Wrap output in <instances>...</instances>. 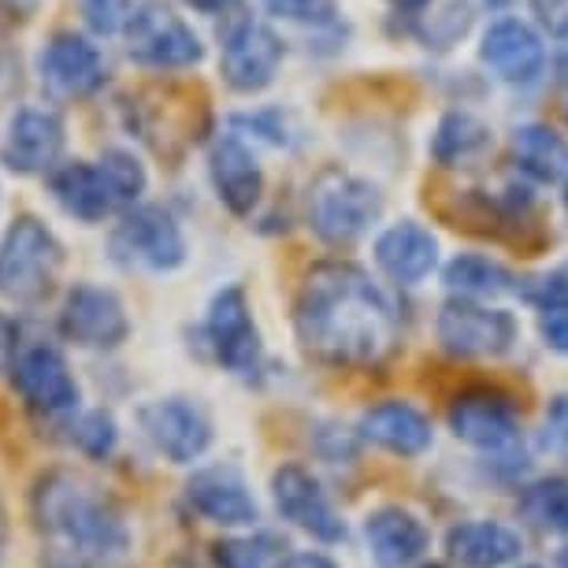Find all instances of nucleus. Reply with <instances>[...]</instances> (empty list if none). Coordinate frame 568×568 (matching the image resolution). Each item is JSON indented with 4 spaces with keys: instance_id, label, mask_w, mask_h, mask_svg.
I'll return each mask as SVG.
<instances>
[{
    "instance_id": "obj_31",
    "label": "nucleus",
    "mask_w": 568,
    "mask_h": 568,
    "mask_svg": "<svg viewBox=\"0 0 568 568\" xmlns=\"http://www.w3.org/2000/svg\"><path fill=\"white\" fill-rule=\"evenodd\" d=\"M115 443H120V432H115L112 413L93 409L74 424V446H79L85 457H93V460L109 457L115 449Z\"/></svg>"
},
{
    "instance_id": "obj_27",
    "label": "nucleus",
    "mask_w": 568,
    "mask_h": 568,
    "mask_svg": "<svg viewBox=\"0 0 568 568\" xmlns=\"http://www.w3.org/2000/svg\"><path fill=\"white\" fill-rule=\"evenodd\" d=\"M443 283L457 297H501V294H517V275L506 264L490 261L479 253H457L454 261L443 267Z\"/></svg>"
},
{
    "instance_id": "obj_46",
    "label": "nucleus",
    "mask_w": 568,
    "mask_h": 568,
    "mask_svg": "<svg viewBox=\"0 0 568 568\" xmlns=\"http://www.w3.org/2000/svg\"><path fill=\"white\" fill-rule=\"evenodd\" d=\"M520 568H539V565H520Z\"/></svg>"
},
{
    "instance_id": "obj_1",
    "label": "nucleus",
    "mask_w": 568,
    "mask_h": 568,
    "mask_svg": "<svg viewBox=\"0 0 568 568\" xmlns=\"http://www.w3.org/2000/svg\"><path fill=\"white\" fill-rule=\"evenodd\" d=\"M294 335L308 361L342 372L383 368L402 349L398 302L349 261L313 264L294 302Z\"/></svg>"
},
{
    "instance_id": "obj_30",
    "label": "nucleus",
    "mask_w": 568,
    "mask_h": 568,
    "mask_svg": "<svg viewBox=\"0 0 568 568\" xmlns=\"http://www.w3.org/2000/svg\"><path fill=\"white\" fill-rule=\"evenodd\" d=\"M98 164L115 197V209H134V201L145 194V168L138 164V156L126 149H109Z\"/></svg>"
},
{
    "instance_id": "obj_47",
    "label": "nucleus",
    "mask_w": 568,
    "mask_h": 568,
    "mask_svg": "<svg viewBox=\"0 0 568 568\" xmlns=\"http://www.w3.org/2000/svg\"><path fill=\"white\" fill-rule=\"evenodd\" d=\"M565 179H568V175H565ZM565 197H568V182H565Z\"/></svg>"
},
{
    "instance_id": "obj_10",
    "label": "nucleus",
    "mask_w": 568,
    "mask_h": 568,
    "mask_svg": "<svg viewBox=\"0 0 568 568\" xmlns=\"http://www.w3.org/2000/svg\"><path fill=\"white\" fill-rule=\"evenodd\" d=\"M272 498L283 520H291L297 531L313 535L316 542H346V520L331 506L324 484L302 465H278L272 471Z\"/></svg>"
},
{
    "instance_id": "obj_43",
    "label": "nucleus",
    "mask_w": 568,
    "mask_h": 568,
    "mask_svg": "<svg viewBox=\"0 0 568 568\" xmlns=\"http://www.w3.org/2000/svg\"><path fill=\"white\" fill-rule=\"evenodd\" d=\"M487 4H490V8H506L509 0H487Z\"/></svg>"
},
{
    "instance_id": "obj_45",
    "label": "nucleus",
    "mask_w": 568,
    "mask_h": 568,
    "mask_svg": "<svg viewBox=\"0 0 568 568\" xmlns=\"http://www.w3.org/2000/svg\"><path fill=\"white\" fill-rule=\"evenodd\" d=\"M416 568H446V565H416Z\"/></svg>"
},
{
    "instance_id": "obj_17",
    "label": "nucleus",
    "mask_w": 568,
    "mask_h": 568,
    "mask_svg": "<svg viewBox=\"0 0 568 568\" xmlns=\"http://www.w3.org/2000/svg\"><path fill=\"white\" fill-rule=\"evenodd\" d=\"M63 153V120L52 109H19L8 123L0 160L16 175H45Z\"/></svg>"
},
{
    "instance_id": "obj_35",
    "label": "nucleus",
    "mask_w": 568,
    "mask_h": 568,
    "mask_svg": "<svg viewBox=\"0 0 568 568\" xmlns=\"http://www.w3.org/2000/svg\"><path fill=\"white\" fill-rule=\"evenodd\" d=\"M542 449L568 457V390L554 394L542 413Z\"/></svg>"
},
{
    "instance_id": "obj_3",
    "label": "nucleus",
    "mask_w": 568,
    "mask_h": 568,
    "mask_svg": "<svg viewBox=\"0 0 568 568\" xmlns=\"http://www.w3.org/2000/svg\"><path fill=\"white\" fill-rule=\"evenodd\" d=\"M383 216V197L368 179L353 175V171L327 168L320 171L308 186L305 197V220L308 231L324 245H353L372 231V223Z\"/></svg>"
},
{
    "instance_id": "obj_2",
    "label": "nucleus",
    "mask_w": 568,
    "mask_h": 568,
    "mask_svg": "<svg viewBox=\"0 0 568 568\" xmlns=\"http://www.w3.org/2000/svg\"><path fill=\"white\" fill-rule=\"evenodd\" d=\"M30 513L45 568H115L131 554L123 509L74 468H52L34 484Z\"/></svg>"
},
{
    "instance_id": "obj_38",
    "label": "nucleus",
    "mask_w": 568,
    "mask_h": 568,
    "mask_svg": "<svg viewBox=\"0 0 568 568\" xmlns=\"http://www.w3.org/2000/svg\"><path fill=\"white\" fill-rule=\"evenodd\" d=\"M16 324L8 316H0V372H8L12 368V361H16Z\"/></svg>"
},
{
    "instance_id": "obj_25",
    "label": "nucleus",
    "mask_w": 568,
    "mask_h": 568,
    "mask_svg": "<svg viewBox=\"0 0 568 568\" xmlns=\"http://www.w3.org/2000/svg\"><path fill=\"white\" fill-rule=\"evenodd\" d=\"M490 149H495L490 126L479 120L476 112H465V109L446 112L432 138V156L443 168H471V164H479Z\"/></svg>"
},
{
    "instance_id": "obj_26",
    "label": "nucleus",
    "mask_w": 568,
    "mask_h": 568,
    "mask_svg": "<svg viewBox=\"0 0 568 568\" xmlns=\"http://www.w3.org/2000/svg\"><path fill=\"white\" fill-rule=\"evenodd\" d=\"M513 160L535 182H557L568 175V142L542 123H524L513 131Z\"/></svg>"
},
{
    "instance_id": "obj_33",
    "label": "nucleus",
    "mask_w": 568,
    "mask_h": 568,
    "mask_svg": "<svg viewBox=\"0 0 568 568\" xmlns=\"http://www.w3.org/2000/svg\"><path fill=\"white\" fill-rule=\"evenodd\" d=\"M79 4H82L85 23L104 38L123 34L126 23H131V16H134V8H138L134 0H79Z\"/></svg>"
},
{
    "instance_id": "obj_12",
    "label": "nucleus",
    "mask_w": 568,
    "mask_h": 568,
    "mask_svg": "<svg viewBox=\"0 0 568 568\" xmlns=\"http://www.w3.org/2000/svg\"><path fill=\"white\" fill-rule=\"evenodd\" d=\"M205 338L209 349L223 368L234 375H253L261 368V331L250 313V297L242 286H223L212 297L205 316Z\"/></svg>"
},
{
    "instance_id": "obj_24",
    "label": "nucleus",
    "mask_w": 568,
    "mask_h": 568,
    "mask_svg": "<svg viewBox=\"0 0 568 568\" xmlns=\"http://www.w3.org/2000/svg\"><path fill=\"white\" fill-rule=\"evenodd\" d=\"M49 190L60 201V209L82 223H98L115 212V197L104 182V171L90 160H71V164L52 168Z\"/></svg>"
},
{
    "instance_id": "obj_34",
    "label": "nucleus",
    "mask_w": 568,
    "mask_h": 568,
    "mask_svg": "<svg viewBox=\"0 0 568 568\" xmlns=\"http://www.w3.org/2000/svg\"><path fill=\"white\" fill-rule=\"evenodd\" d=\"M264 8L291 23H331L338 16V0H264Z\"/></svg>"
},
{
    "instance_id": "obj_14",
    "label": "nucleus",
    "mask_w": 568,
    "mask_h": 568,
    "mask_svg": "<svg viewBox=\"0 0 568 568\" xmlns=\"http://www.w3.org/2000/svg\"><path fill=\"white\" fill-rule=\"evenodd\" d=\"M12 383L27 409L41 416H60L79 405V383L63 361L60 349L52 346H30L12 361Z\"/></svg>"
},
{
    "instance_id": "obj_42",
    "label": "nucleus",
    "mask_w": 568,
    "mask_h": 568,
    "mask_svg": "<svg viewBox=\"0 0 568 568\" xmlns=\"http://www.w3.org/2000/svg\"><path fill=\"white\" fill-rule=\"evenodd\" d=\"M4 546H8V513L0 506V554H4Z\"/></svg>"
},
{
    "instance_id": "obj_28",
    "label": "nucleus",
    "mask_w": 568,
    "mask_h": 568,
    "mask_svg": "<svg viewBox=\"0 0 568 568\" xmlns=\"http://www.w3.org/2000/svg\"><path fill=\"white\" fill-rule=\"evenodd\" d=\"M517 517L539 535H568V479L565 476H542L520 487L517 495Z\"/></svg>"
},
{
    "instance_id": "obj_6",
    "label": "nucleus",
    "mask_w": 568,
    "mask_h": 568,
    "mask_svg": "<svg viewBox=\"0 0 568 568\" xmlns=\"http://www.w3.org/2000/svg\"><path fill=\"white\" fill-rule=\"evenodd\" d=\"M446 424L460 443L484 454H509L520 443L517 402L498 387H468L446 409Z\"/></svg>"
},
{
    "instance_id": "obj_23",
    "label": "nucleus",
    "mask_w": 568,
    "mask_h": 568,
    "mask_svg": "<svg viewBox=\"0 0 568 568\" xmlns=\"http://www.w3.org/2000/svg\"><path fill=\"white\" fill-rule=\"evenodd\" d=\"M446 554L460 568H509L520 561L524 542L501 520H460L446 531Z\"/></svg>"
},
{
    "instance_id": "obj_5",
    "label": "nucleus",
    "mask_w": 568,
    "mask_h": 568,
    "mask_svg": "<svg viewBox=\"0 0 568 568\" xmlns=\"http://www.w3.org/2000/svg\"><path fill=\"white\" fill-rule=\"evenodd\" d=\"M435 338L449 357H506L517 346V320L506 308L479 305L476 297H449L435 316Z\"/></svg>"
},
{
    "instance_id": "obj_39",
    "label": "nucleus",
    "mask_w": 568,
    "mask_h": 568,
    "mask_svg": "<svg viewBox=\"0 0 568 568\" xmlns=\"http://www.w3.org/2000/svg\"><path fill=\"white\" fill-rule=\"evenodd\" d=\"M278 568H338L331 561L327 554H316V550H302V554H286Z\"/></svg>"
},
{
    "instance_id": "obj_44",
    "label": "nucleus",
    "mask_w": 568,
    "mask_h": 568,
    "mask_svg": "<svg viewBox=\"0 0 568 568\" xmlns=\"http://www.w3.org/2000/svg\"><path fill=\"white\" fill-rule=\"evenodd\" d=\"M561 109H565V120H568V90H565V98H561Z\"/></svg>"
},
{
    "instance_id": "obj_37",
    "label": "nucleus",
    "mask_w": 568,
    "mask_h": 568,
    "mask_svg": "<svg viewBox=\"0 0 568 568\" xmlns=\"http://www.w3.org/2000/svg\"><path fill=\"white\" fill-rule=\"evenodd\" d=\"M535 16L554 34H568V0H531Z\"/></svg>"
},
{
    "instance_id": "obj_15",
    "label": "nucleus",
    "mask_w": 568,
    "mask_h": 568,
    "mask_svg": "<svg viewBox=\"0 0 568 568\" xmlns=\"http://www.w3.org/2000/svg\"><path fill=\"white\" fill-rule=\"evenodd\" d=\"M186 501L201 520L220 528H250L261 517L250 484L234 465H209L186 479Z\"/></svg>"
},
{
    "instance_id": "obj_9",
    "label": "nucleus",
    "mask_w": 568,
    "mask_h": 568,
    "mask_svg": "<svg viewBox=\"0 0 568 568\" xmlns=\"http://www.w3.org/2000/svg\"><path fill=\"white\" fill-rule=\"evenodd\" d=\"M220 74L231 90L256 93L275 82L278 63H283V41L261 19H234L220 34Z\"/></svg>"
},
{
    "instance_id": "obj_36",
    "label": "nucleus",
    "mask_w": 568,
    "mask_h": 568,
    "mask_svg": "<svg viewBox=\"0 0 568 568\" xmlns=\"http://www.w3.org/2000/svg\"><path fill=\"white\" fill-rule=\"evenodd\" d=\"M539 338H542L546 349H554V353H561V357H568V305L542 308Z\"/></svg>"
},
{
    "instance_id": "obj_20",
    "label": "nucleus",
    "mask_w": 568,
    "mask_h": 568,
    "mask_svg": "<svg viewBox=\"0 0 568 568\" xmlns=\"http://www.w3.org/2000/svg\"><path fill=\"white\" fill-rule=\"evenodd\" d=\"M209 175H212V186H216L220 201L234 216H250V212L261 205V194H264L261 164H256L253 149L239 142L234 134H223L212 142Z\"/></svg>"
},
{
    "instance_id": "obj_41",
    "label": "nucleus",
    "mask_w": 568,
    "mask_h": 568,
    "mask_svg": "<svg viewBox=\"0 0 568 568\" xmlns=\"http://www.w3.org/2000/svg\"><path fill=\"white\" fill-rule=\"evenodd\" d=\"M390 4L398 8V12H420V8H427L432 0H390Z\"/></svg>"
},
{
    "instance_id": "obj_40",
    "label": "nucleus",
    "mask_w": 568,
    "mask_h": 568,
    "mask_svg": "<svg viewBox=\"0 0 568 568\" xmlns=\"http://www.w3.org/2000/svg\"><path fill=\"white\" fill-rule=\"evenodd\" d=\"M190 4H194L197 12H209V16H227L242 4V0H190Z\"/></svg>"
},
{
    "instance_id": "obj_29",
    "label": "nucleus",
    "mask_w": 568,
    "mask_h": 568,
    "mask_svg": "<svg viewBox=\"0 0 568 568\" xmlns=\"http://www.w3.org/2000/svg\"><path fill=\"white\" fill-rule=\"evenodd\" d=\"M286 550L291 546L278 531L227 535V539L212 542V561L216 568H278Z\"/></svg>"
},
{
    "instance_id": "obj_21",
    "label": "nucleus",
    "mask_w": 568,
    "mask_h": 568,
    "mask_svg": "<svg viewBox=\"0 0 568 568\" xmlns=\"http://www.w3.org/2000/svg\"><path fill=\"white\" fill-rule=\"evenodd\" d=\"M357 432L364 443L387 449L394 457H420L435 443V427L413 402H379L364 409Z\"/></svg>"
},
{
    "instance_id": "obj_11",
    "label": "nucleus",
    "mask_w": 568,
    "mask_h": 568,
    "mask_svg": "<svg viewBox=\"0 0 568 568\" xmlns=\"http://www.w3.org/2000/svg\"><path fill=\"white\" fill-rule=\"evenodd\" d=\"M60 335L82 349H115L131 335V316L115 291L79 283L63 297Z\"/></svg>"
},
{
    "instance_id": "obj_18",
    "label": "nucleus",
    "mask_w": 568,
    "mask_h": 568,
    "mask_svg": "<svg viewBox=\"0 0 568 568\" xmlns=\"http://www.w3.org/2000/svg\"><path fill=\"white\" fill-rule=\"evenodd\" d=\"M479 60L498 74L501 82L531 85L546 68V45L524 19H495L479 41Z\"/></svg>"
},
{
    "instance_id": "obj_16",
    "label": "nucleus",
    "mask_w": 568,
    "mask_h": 568,
    "mask_svg": "<svg viewBox=\"0 0 568 568\" xmlns=\"http://www.w3.org/2000/svg\"><path fill=\"white\" fill-rule=\"evenodd\" d=\"M41 82L60 98H93L104 85V60L93 41H85L74 30H60L45 41L38 57Z\"/></svg>"
},
{
    "instance_id": "obj_32",
    "label": "nucleus",
    "mask_w": 568,
    "mask_h": 568,
    "mask_svg": "<svg viewBox=\"0 0 568 568\" xmlns=\"http://www.w3.org/2000/svg\"><path fill=\"white\" fill-rule=\"evenodd\" d=\"M517 294L524 297L528 305L542 308H557V305H568V264H557L550 272L528 278V283L517 286Z\"/></svg>"
},
{
    "instance_id": "obj_8",
    "label": "nucleus",
    "mask_w": 568,
    "mask_h": 568,
    "mask_svg": "<svg viewBox=\"0 0 568 568\" xmlns=\"http://www.w3.org/2000/svg\"><path fill=\"white\" fill-rule=\"evenodd\" d=\"M109 245L123 267H142V272H175L186 261V239H182L179 223L156 205L126 212Z\"/></svg>"
},
{
    "instance_id": "obj_19",
    "label": "nucleus",
    "mask_w": 568,
    "mask_h": 568,
    "mask_svg": "<svg viewBox=\"0 0 568 568\" xmlns=\"http://www.w3.org/2000/svg\"><path fill=\"white\" fill-rule=\"evenodd\" d=\"M364 546L375 568H413L432 546V531L405 506H379L364 517Z\"/></svg>"
},
{
    "instance_id": "obj_22",
    "label": "nucleus",
    "mask_w": 568,
    "mask_h": 568,
    "mask_svg": "<svg viewBox=\"0 0 568 568\" xmlns=\"http://www.w3.org/2000/svg\"><path fill=\"white\" fill-rule=\"evenodd\" d=\"M375 264H379V272L398 286L424 283L438 264V242H435V234L416 220L390 223V227L375 239Z\"/></svg>"
},
{
    "instance_id": "obj_13",
    "label": "nucleus",
    "mask_w": 568,
    "mask_h": 568,
    "mask_svg": "<svg viewBox=\"0 0 568 568\" xmlns=\"http://www.w3.org/2000/svg\"><path fill=\"white\" fill-rule=\"evenodd\" d=\"M145 438L153 443L160 457H168L171 465H194L212 443V424L209 416L186 398H164L153 402L138 413Z\"/></svg>"
},
{
    "instance_id": "obj_4",
    "label": "nucleus",
    "mask_w": 568,
    "mask_h": 568,
    "mask_svg": "<svg viewBox=\"0 0 568 568\" xmlns=\"http://www.w3.org/2000/svg\"><path fill=\"white\" fill-rule=\"evenodd\" d=\"M63 245L38 216H16L0 234V297L12 305H41L57 291Z\"/></svg>"
},
{
    "instance_id": "obj_7",
    "label": "nucleus",
    "mask_w": 568,
    "mask_h": 568,
    "mask_svg": "<svg viewBox=\"0 0 568 568\" xmlns=\"http://www.w3.org/2000/svg\"><path fill=\"white\" fill-rule=\"evenodd\" d=\"M123 34H126V52L142 68L182 71V68H194L205 57V45L194 34V27H186L164 4H138Z\"/></svg>"
}]
</instances>
